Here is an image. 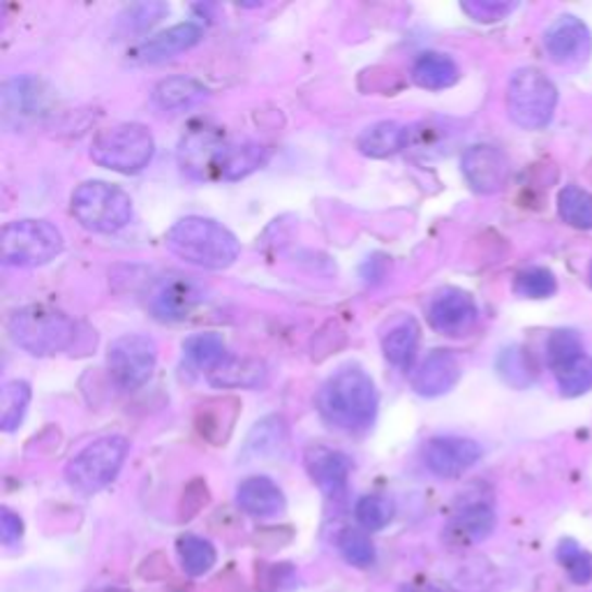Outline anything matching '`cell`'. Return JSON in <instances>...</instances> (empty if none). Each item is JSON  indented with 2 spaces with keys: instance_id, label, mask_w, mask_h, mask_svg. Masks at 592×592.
<instances>
[{
  "instance_id": "cell-19",
  "label": "cell",
  "mask_w": 592,
  "mask_h": 592,
  "mask_svg": "<svg viewBox=\"0 0 592 592\" xmlns=\"http://www.w3.org/2000/svg\"><path fill=\"white\" fill-rule=\"evenodd\" d=\"M266 160H268V149L262 147V143L225 141V147L213 160L211 176L223 178V181H239V178L260 169Z\"/></svg>"
},
{
  "instance_id": "cell-6",
  "label": "cell",
  "mask_w": 592,
  "mask_h": 592,
  "mask_svg": "<svg viewBox=\"0 0 592 592\" xmlns=\"http://www.w3.org/2000/svg\"><path fill=\"white\" fill-rule=\"evenodd\" d=\"M130 454V442L121 436H106L91 444H86L84 450L72 456L65 479L75 491L91 495L102 489L110 487V483L118 477L125 458Z\"/></svg>"
},
{
  "instance_id": "cell-33",
  "label": "cell",
  "mask_w": 592,
  "mask_h": 592,
  "mask_svg": "<svg viewBox=\"0 0 592 592\" xmlns=\"http://www.w3.org/2000/svg\"><path fill=\"white\" fill-rule=\"evenodd\" d=\"M393 514H396L393 502L380 493L364 495L354 507V516H356L358 526L368 532H378V530L387 528L393 521Z\"/></svg>"
},
{
  "instance_id": "cell-14",
  "label": "cell",
  "mask_w": 592,
  "mask_h": 592,
  "mask_svg": "<svg viewBox=\"0 0 592 592\" xmlns=\"http://www.w3.org/2000/svg\"><path fill=\"white\" fill-rule=\"evenodd\" d=\"M592 40L588 26L571 14H563L544 33V49L549 59L558 65L583 61L590 53Z\"/></svg>"
},
{
  "instance_id": "cell-43",
  "label": "cell",
  "mask_w": 592,
  "mask_h": 592,
  "mask_svg": "<svg viewBox=\"0 0 592 592\" xmlns=\"http://www.w3.org/2000/svg\"><path fill=\"white\" fill-rule=\"evenodd\" d=\"M590 280H592V268H590Z\"/></svg>"
},
{
  "instance_id": "cell-12",
  "label": "cell",
  "mask_w": 592,
  "mask_h": 592,
  "mask_svg": "<svg viewBox=\"0 0 592 592\" xmlns=\"http://www.w3.org/2000/svg\"><path fill=\"white\" fill-rule=\"evenodd\" d=\"M461 169L465 181L479 194L500 192L509 184V158L491 143H477L461 158Z\"/></svg>"
},
{
  "instance_id": "cell-24",
  "label": "cell",
  "mask_w": 592,
  "mask_h": 592,
  "mask_svg": "<svg viewBox=\"0 0 592 592\" xmlns=\"http://www.w3.org/2000/svg\"><path fill=\"white\" fill-rule=\"evenodd\" d=\"M410 143V130L405 125L396 121H380L366 128L356 139V149L362 151L366 158H391L407 149Z\"/></svg>"
},
{
  "instance_id": "cell-26",
  "label": "cell",
  "mask_w": 592,
  "mask_h": 592,
  "mask_svg": "<svg viewBox=\"0 0 592 592\" xmlns=\"http://www.w3.org/2000/svg\"><path fill=\"white\" fill-rule=\"evenodd\" d=\"M461 77L456 61L440 51H426L412 65V81L426 91H444L452 88Z\"/></svg>"
},
{
  "instance_id": "cell-28",
  "label": "cell",
  "mask_w": 592,
  "mask_h": 592,
  "mask_svg": "<svg viewBox=\"0 0 592 592\" xmlns=\"http://www.w3.org/2000/svg\"><path fill=\"white\" fill-rule=\"evenodd\" d=\"M184 354H186V358L192 366L206 370V375L213 368H218L225 362V358L231 356L223 336L213 333V331L190 336L184 343Z\"/></svg>"
},
{
  "instance_id": "cell-15",
  "label": "cell",
  "mask_w": 592,
  "mask_h": 592,
  "mask_svg": "<svg viewBox=\"0 0 592 592\" xmlns=\"http://www.w3.org/2000/svg\"><path fill=\"white\" fill-rule=\"evenodd\" d=\"M463 375L461 358L452 350H433L428 352L424 362L412 373V389L419 396L436 399L442 393L452 391Z\"/></svg>"
},
{
  "instance_id": "cell-27",
  "label": "cell",
  "mask_w": 592,
  "mask_h": 592,
  "mask_svg": "<svg viewBox=\"0 0 592 592\" xmlns=\"http://www.w3.org/2000/svg\"><path fill=\"white\" fill-rule=\"evenodd\" d=\"M209 96L206 86L192 77H169L153 88V102L165 112H184Z\"/></svg>"
},
{
  "instance_id": "cell-13",
  "label": "cell",
  "mask_w": 592,
  "mask_h": 592,
  "mask_svg": "<svg viewBox=\"0 0 592 592\" xmlns=\"http://www.w3.org/2000/svg\"><path fill=\"white\" fill-rule=\"evenodd\" d=\"M204 299H206V292L200 282L188 276H174L158 285V290L151 297L149 308L158 319L181 322L197 306H202Z\"/></svg>"
},
{
  "instance_id": "cell-7",
  "label": "cell",
  "mask_w": 592,
  "mask_h": 592,
  "mask_svg": "<svg viewBox=\"0 0 592 592\" xmlns=\"http://www.w3.org/2000/svg\"><path fill=\"white\" fill-rule=\"evenodd\" d=\"M558 88L537 67L516 70L507 86L509 118L524 130H542L551 123Z\"/></svg>"
},
{
  "instance_id": "cell-39",
  "label": "cell",
  "mask_w": 592,
  "mask_h": 592,
  "mask_svg": "<svg viewBox=\"0 0 592 592\" xmlns=\"http://www.w3.org/2000/svg\"><path fill=\"white\" fill-rule=\"evenodd\" d=\"M165 12H167V8L160 5V3H141V5L130 8L128 20H121V24H125V28L128 30H147L163 20Z\"/></svg>"
},
{
  "instance_id": "cell-31",
  "label": "cell",
  "mask_w": 592,
  "mask_h": 592,
  "mask_svg": "<svg viewBox=\"0 0 592 592\" xmlns=\"http://www.w3.org/2000/svg\"><path fill=\"white\" fill-rule=\"evenodd\" d=\"M30 405V385L24 380H12L0 391V426L8 433L20 428Z\"/></svg>"
},
{
  "instance_id": "cell-41",
  "label": "cell",
  "mask_w": 592,
  "mask_h": 592,
  "mask_svg": "<svg viewBox=\"0 0 592 592\" xmlns=\"http://www.w3.org/2000/svg\"><path fill=\"white\" fill-rule=\"evenodd\" d=\"M24 537V521L20 514H14L10 507L0 509V542L5 546H14L16 542H22Z\"/></svg>"
},
{
  "instance_id": "cell-40",
  "label": "cell",
  "mask_w": 592,
  "mask_h": 592,
  "mask_svg": "<svg viewBox=\"0 0 592 592\" xmlns=\"http://www.w3.org/2000/svg\"><path fill=\"white\" fill-rule=\"evenodd\" d=\"M463 12H468L475 22H500L514 10L512 3H491V0H473V3H463Z\"/></svg>"
},
{
  "instance_id": "cell-21",
  "label": "cell",
  "mask_w": 592,
  "mask_h": 592,
  "mask_svg": "<svg viewBox=\"0 0 592 592\" xmlns=\"http://www.w3.org/2000/svg\"><path fill=\"white\" fill-rule=\"evenodd\" d=\"M237 505L255 518H272L285 509V493L268 477H248L237 489Z\"/></svg>"
},
{
  "instance_id": "cell-10",
  "label": "cell",
  "mask_w": 592,
  "mask_h": 592,
  "mask_svg": "<svg viewBox=\"0 0 592 592\" xmlns=\"http://www.w3.org/2000/svg\"><path fill=\"white\" fill-rule=\"evenodd\" d=\"M481 458V444L461 436L430 438L424 446V465L440 479L463 477Z\"/></svg>"
},
{
  "instance_id": "cell-23",
  "label": "cell",
  "mask_w": 592,
  "mask_h": 592,
  "mask_svg": "<svg viewBox=\"0 0 592 592\" xmlns=\"http://www.w3.org/2000/svg\"><path fill=\"white\" fill-rule=\"evenodd\" d=\"M421 327L415 317H401L382 336V352L387 362L401 370H410L417 358Z\"/></svg>"
},
{
  "instance_id": "cell-18",
  "label": "cell",
  "mask_w": 592,
  "mask_h": 592,
  "mask_svg": "<svg viewBox=\"0 0 592 592\" xmlns=\"http://www.w3.org/2000/svg\"><path fill=\"white\" fill-rule=\"evenodd\" d=\"M202 40V28L197 24H176L163 33H158L155 38L141 42L135 51L133 59L137 63H160L174 59L176 53H184L192 49L197 42Z\"/></svg>"
},
{
  "instance_id": "cell-30",
  "label": "cell",
  "mask_w": 592,
  "mask_h": 592,
  "mask_svg": "<svg viewBox=\"0 0 592 592\" xmlns=\"http://www.w3.org/2000/svg\"><path fill=\"white\" fill-rule=\"evenodd\" d=\"M497 375L514 389H526L537 380V366L526 348L512 345L497 356Z\"/></svg>"
},
{
  "instance_id": "cell-34",
  "label": "cell",
  "mask_w": 592,
  "mask_h": 592,
  "mask_svg": "<svg viewBox=\"0 0 592 592\" xmlns=\"http://www.w3.org/2000/svg\"><path fill=\"white\" fill-rule=\"evenodd\" d=\"M553 375H555V380H558L563 396H567V399L583 396L585 391L592 389V356L583 354L577 358V362L558 368Z\"/></svg>"
},
{
  "instance_id": "cell-29",
  "label": "cell",
  "mask_w": 592,
  "mask_h": 592,
  "mask_svg": "<svg viewBox=\"0 0 592 592\" xmlns=\"http://www.w3.org/2000/svg\"><path fill=\"white\" fill-rule=\"evenodd\" d=\"M176 553H178V563H181L188 577H204L206 571L213 569L215 560H218L215 546L209 540H204V537H197V534L178 537Z\"/></svg>"
},
{
  "instance_id": "cell-42",
  "label": "cell",
  "mask_w": 592,
  "mask_h": 592,
  "mask_svg": "<svg viewBox=\"0 0 592 592\" xmlns=\"http://www.w3.org/2000/svg\"><path fill=\"white\" fill-rule=\"evenodd\" d=\"M399 592H444V590L436 588L433 583H403Z\"/></svg>"
},
{
  "instance_id": "cell-16",
  "label": "cell",
  "mask_w": 592,
  "mask_h": 592,
  "mask_svg": "<svg viewBox=\"0 0 592 592\" xmlns=\"http://www.w3.org/2000/svg\"><path fill=\"white\" fill-rule=\"evenodd\" d=\"M495 528V512L487 502H475V505L463 507L452 521L444 526V542L452 549H470L481 544L491 537Z\"/></svg>"
},
{
  "instance_id": "cell-36",
  "label": "cell",
  "mask_w": 592,
  "mask_h": 592,
  "mask_svg": "<svg viewBox=\"0 0 592 592\" xmlns=\"http://www.w3.org/2000/svg\"><path fill=\"white\" fill-rule=\"evenodd\" d=\"M583 343L577 331H569V329H558L553 331L549 336V343H546V358H549V366L551 370L555 373L558 368L577 362L579 356H583Z\"/></svg>"
},
{
  "instance_id": "cell-35",
  "label": "cell",
  "mask_w": 592,
  "mask_h": 592,
  "mask_svg": "<svg viewBox=\"0 0 592 592\" xmlns=\"http://www.w3.org/2000/svg\"><path fill=\"white\" fill-rule=\"evenodd\" d=\"M338 549L340 553H343V558L358 569L375 565V558H378L370 537L364 530H356V528H345L338 534Z\"/></svg>"
},
{
  "instance_id": "cell-2",
  "label": "cell",
  "mask_w": 592,
  "mask_h": 592,
  "mask_svg": "<svg viewBox=\"0 0 592 592\" xmlns=\"http://www.w3.org/2000/svg\"><path fill=\"white\" fill-rule=\"evenodd\" d=\"M317 405L331 426L345 430H366L378 417L380 396L370 375L356 366L340 368L322 387Z\"/></svg>"
},
{
  "instance_id": "cell-4",
  "label": "cell",
  "mask_w": 592,
  "mask_h": 592,
  "mask_svg": "<svg viewBox=\"0 0 592 592\" xmlns=\"http://www.w3.org/2000/svg\"><path fill=\"white\" fill-rule=\"evenodd\" d=\"M155 153V139L147 125L118 123L96 135L91 158L100 167L118 174H137L149 167Z\"/></svg>"
},
{
  "instance_id": "cell-32",
  "label": "cell",
  "mask_w": 592,
  "mask_h": 592,
  "mask_svg": "<svg viewBox=\"0 0 592 592\" xmlns=\"http://www.w3.org/2000/svg\"><path fill=\"white\" fill-rule=\"evenodd\" d=\"M558 213L571 227L592 229V194L579 186L563 188L558 194Z\"/></svg>"
},
{
  "instance_id": "cell-17",
  "label": "cell",
  "mask_w": 592,
  "mask_h": 592,
  "mask_svg": "<svg viewBox=\"0 0 592 592\" xmlns=\"http://www.w3.org/2000/svg\"><path fill=\"white\" fill-rule=\"evenodd\" d=\"M303 461H306V470L311 479L325 495L338 497L348 489L352 461L343 452L329 450V446H311V450H306Z\"/></svg>"
},
{
  "instance_id": "cell-3",
  "label": "cell",
  "mask_w": 592,
  "mask_h": 592,
  "mask_svg": "<svg viewBox=\"0 0 592 592\" xmlns=\"http://www.w3.org/2000/svg\"><path fill=\"white\" fill-rule=\"evenodd\" d=\"M14 345H20L33 356H53L65 352L75 343L77 325L59 308L33 303L14 311L8 322Z\"/></svg>"
},
{
  "instance_id": "cell-9",
  "label": "cell",
  "mask_w": 592,
  "mask_h": 592,
  "mask_svg": "<svg viewBox=\"0 0 592 592\" xmlns=\"http://www.w3.org/2000/svg\"><path fill=\"white\" fill-rule=\"evenodd\" d=\"M158 364L155 340L143 333H125L106 350V368L123 391H137L151 380Z\"/></svg>"
},
{
  "instance_id": "cell-11",
  "label": "cell",
  "mask_w": 592,
  "mask_h": 592,
  "mask_svg": "<svg viewBox=\"0 0 592 592\" xmlns=\"http://www.w3.org/2000/svg\"><path fill=\"white\" fill-rule=\"evenodd\" d=\"M477 319L479 308L475 299L456 287H446V290L438 292L428 306V325L450 338L468 336L477 327Z\"/></svg>"
},
{
  "instance_id": "cell-1",
  "label": "cell",
  "mask_w": 592,
  "mask_h": 592,
  "mask_svg": "<svg viewBox=\"0 0 592 592\" xmlns=\"http://www.w3.org/2000/svg\"><path fill=\"white\" fill-rule=\"evenodd\" d=\"M165 245L178 260L211 268V272L231 266L241 255V243L235 231L204 215H186L174 223L165 235Z\"/></svg>"
},
{
  "instance_id": "cell-22",
  "label": "cell",
  "mask_w": 592,
  "mask_h": 592,
  "mask_svg": "<svg viewBox=\"0 0 592 592\" xmlns=\"http://www.w3.org/2000/svg\"><path fill=\"white\" fill-rule=\"evenodd\" d=\"M223 147H225V139L218 130L200 128V130H192L188 137H184L178 155H181V165L188 174L204 178V176H211L213 160Z\"/></svg>"
},
{
  "instance_id": "cell-25",
  "label": "cell",
  "mask_w": 592,
  "mask_h": 592,
  "mask_svg": "<svg viewBox=\"0 0 592 592\" xmlns=\"http://www.w3.org/2000/svg\"><path fill=\"white\" fill-rule=\"evenodd\" d=\"M206 378L218 389H255L266 380V366L260 358L229 356L218 368H213Z\"/></svg>"
},
{
  "instance_id": "cell-20",
  "label": "cell",
  "mask_w": 592,
  "mask_h": 592,
  "mask_svg": "<svg viewBox=\"0 0 592 592\" xmlns=\"http://www.w3.org/2000/svg\"><path fill=\"white\" fill-rule=\"evenodd\" d=\"M3 118L5 123L24 125L45 110L42 84L33 77H16L3 84Z\"/></svg>"
},
{
  "instance_id": "cell-37",
  "label": "cell",
  "mask_w": 592,
  "mask_h": 592,
  "mask_svg": "<svg viewBox=\"0 0 592 592\" xmlns=\"http://www.w3.org/2000/svg\"><path fill=\"white\" fill-rule=\"evenodd\" d=\"M555 290H558L555 276L549 272V268H542V266L526 268V272L518 274L514 280V292L526 299H549L555 294Z\"/></svg>"
},
{
  "instance_id": "cell-5",
  "label": "cell",
  "mask_w": 592,
  "mask_h": 592,
  "mask_svg": "<svg viewBox=\"0 0 592 592\" xmlns=\"http://www.w3.org/2000/svg\"><path fill=\"white\" fill-rule=\"evenodd\" d=\"M72 215L88 231L114 235L133 221L130 194L106 181H86L72 192Z\"/></svg>"
},
{
  "instance_id": "cell-8",
  "label": "cell",
  "mask_w": 592,
  "mask_h": 592,
  "mask_svg": "<svg viewBox=\"0 0 592 592\" xmlns=\"http://www.w3.org/2000/svg\"><path fill=\"white\" fill-rule=\"evenodd\" d=\"M63 245L61 229L47 221H14L0 231V260L8 266H45Z\"/></svg>"
},
{
  "instance_id": "cell-38",
  "label": "cell",
  "mask_w": 592,
  "mask_h": 592,
  "mask_svg": "<svg viewBox=\"0 0 592 592\" xmlns=\"http://www.w3.org/2000/svg\"><path fill=\"white\" fill-rule=\"evenodd\" d=\"M558 560L567 569L569 579L577 585L592 581V558L574 540H563L558 544Z\"/></svg>"
}]
</instances>
